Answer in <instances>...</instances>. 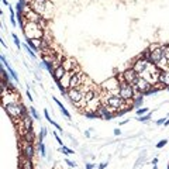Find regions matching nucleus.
Listing matches in <instances>:
<instances>
[{
  "label": "nucleus",
  "mask_w": 169,
  "mask_h": 169,
  "mask_svg": "<svg viewBox=\"0 0 169 169\" xmlns=\"http://www.w3.org/2000/svg\"><path fill=\"white\" fill-rule=\"evenodd\" d=\"M61 151L64 152L65 155H72L73 154V149H71V148H68V146H61Z\"/></svg>",
  "instance_id": "4be33fe9"
},
{
  "label": "nucleus",
  "mask_w": 169,
  "mask_h": 169,
  "mask_svg": "<svg viewBox=\"0 0 169 169\" xmlns=\"http://www.w3.org/2000/svg\"><path fill=\"white\" fill-rule=\"evenodd\" d=\"M149 51H151V56H152V62L155 65H158L161 62V59L164 58V48L159 44H154V45L149 47Z\"/></svg>",
  "instance_id": "6e6552de"
},
{
  "label": "nucleus",
  "mask_w": 169,
  "mask_h": 169,
  "mask_svg": "<svg viewBox=\"0 0 169 169\" xmlns=\"http://www.w3.org/2000/svg\"><path fill=\"white\" fill-rule=\"evenodd\" d=\"M114 134H116V135H120V134H121V131L117 128V130H114Z\"/></svg>",
  "instance_id": "e433bc0d"
},
{
  "label": "nucleus",
  "mask_w": 169,
  "mask_h": 169,
  "mask_svg": "<svg viewBox=\"0 0 169 169\" xmlns=\"http://www.w3.org/2000/svg\"><path fill=\"white\" fill-rule=\"evenodd\" d=\"M151 113H149V111H148V113H146V114H144V116H140V117H138V121H142V123H144V121H148V120L151 119Z\"/></svg>",
  "instance_id": "412c9836"
},
{
  "label": "nucleus",
  "mask_w": 169,
  "mask_h": 169,
  "mask_svg": "<svg viewBox=\"0 0 169 169\" xmlns=\"http://www.w3.org/2000/svg\"><path fill=\"white\" fill-rule=\"evenodd\" d=\"M27 96H28V99H30V100L32 101V96H31V95H30V90H27Z\"/></svg>",
  "instance_id": "58836bf2"
},
{
  "label": "nucleus",
  "mask_w": 169,
  "mask_h": 169,
  "mask_svg": "<svg viewBox=\"0 0 169 169\" xmlns=\"http://www.w3.org/2000/svg\"><path fill=\"white\" fill-rule=\"evenodd\" d=\"M18 168H20V169H34V162H32V159H28V158L20 156V164H18Z\"/></svg>",
  "instance_id": "4468645a"
},
{
  "label": "nucleus",
  "mask_w": 169,
  "mask_h": 169,
  "mask_svg": "<svg viewBox=\"0 0 169 169\" xmlns=\"http://www.w3.org/2000/svg\"><path fill=\"white\" fill-rule=\"evenodd\" d=\"M119 96L121 99H124L125 101H130L134 100V97H135V90H134V87L131 85H128L127 82H124V80H120V87H119Z\"/></svg>",
  "instance_id": "20e7f679"
},
{
  "label": "nucleus",
  "mask_w": 169,
  "mask_h": 169,
  "mask_svg": "<svg viewBox=\"0 0 169 169\" xmlns=\"http://www.w3.org/2000/svg\"><path fill=\"white\" fill-rule=\"evenodd\" d=\"M140 56H141V58H144L145 61H148V62H152V56H151V51H149V48H148L146 51H144Z\"/></svg>",
  "instance_id": "a211bd4d"
},
{
  "label": "nucleus",
  "mask_w": 169,
  "mask_h": 169,
  "mask_svg": "<svg viewBox=\"0 0 169 169\" xmlns=\"http://www.w3.org/2000/svg\"><path fill=\"white\" fill-rule=\"evenodd\" d=\"M100 87H101V90L109 92V93H111L113 96H116V95H119L120 78H117V76H111V78H109L107 80H104V82L101 83Z\"/></svg>",
  "instance_id": "39448f33"
},
{
  "label": "nucleus",
  "mask_w": 169,
  "mask_h": 169,
  "mask_svg": "<svg viewBox=\"0 0 169 169\" xmlns=\"http://www.w3.org/2000/svg\"><path fill=\"white\" fill-rule=\"evenodd\" d=\"M38 146H40V151H41V155L42 156H47V152H45V145L42 142H38Z\"/></svg>",
  "instance_id": "393cba45"
},
{
  "label": "nucleus",
  "mask_w": 169,
  "mask_h": 169,
  "mask_svg": "<svg viewBox=\"0 0 169 169\" xmlns=\"http://www.w3.org/2000/svg\"><path fill=\"white\" fill-rule=\"evenodd\" d=\"M65 164H68L71 168H76V164H75V162H72V161H69V159H65Z\"/></svg>",
  "instance_id": "7c9ffc66"
},
{
  "label": "nucleus",
  "mask_w": 169,
  "mask_h": 169,
  "mask_svg": "<svg viewBox=\"0 0 169 169\" xmlns=\"http://www.w3.org/2000/svg\"><path fill=\"white\" fill-rule=\"evenodd\" d=\"M119 78H120V80H124V82H127L128 85L134 86L135 82L138 80V78H140V75H138L133 68H127L123 73H121V75H120Z\"/></svg>",
  "instance_id": "0eeeda50"
},
{
  "label": "nucleus",
  "mask_w": 169,
  "mask_h": 169,
  "mask_svg": "<svg viewBox=\"0 0 169 169\" xmlns=\"http://www.w3.org/2000/svg\"><path fill=\"white\" fill-rule=\"evenodd\" d=\"M62 66L66 69V72H78V71H80L79 66H78V62H76L75 58H65Z\"/></svg>",
  "instance_id": "f8f14e48"
},
{
  "label": "nucleus",
  "mask_w": 169,
  "mask_h": 169,
  "mask_svg": "<svg viewBox=\"0 0 169 169\" xmlns=\"http://www.w3.org/2000/svg\"><path fill=\"white\" fill-rule=\"evenodd\" d=\"M148 113V109L146 107H142V109H138L137 110V116L140 117V116H144V114H146Z\"/></svg>",
  "instance_id": "b1692460"
},
{
  "label": "nucleus",
  "mask_w": 169,
  "mask_h": 169,
  "mask_svg": "<svg viewBox=\"0 0 169 169\" xmlns=\"http://www.w3.org/2000/svg\"><path fill=\"white\" fill-rule=\"evenodd\" d=\"M86 169H93V165H92V164H86Z\"/></svg>",
  "instance_id": "c9c22d12"
},
{
  "label": "nucleus",
  "mask_w": 169,
  "mask_h": 169,
  "mask_svg": "<svg viewBox=\"0 0 169 169\" xmlns=\"http://www.w3.org/2000/svg\"><path fill=\"white\" fill-rule=\"evenodd\" d=\"M114 114H116V111L111 109L110 106H107V104H101L100 107L97 109V116H99V119L111 120Z\"/></svg>",
  "instance_id": "1a4fd4ad"
},
{
  "label": "nucleus",
  "mask_w": 169,
  "mask_h": 169,
  "mask_svg": "<svg viewBox=\"0 0 169 169\" xmlns=\"http://www.w3.org/2000/svg\"><path fill=\"white\" fill-rule=\"evenodd\" d=\"M21 140L26 142H30V144H34V141H35V135H34V131H28L26 135H23L21 137Z\"/></svg>",
  "instance_id": "f3484780"
},
{
  "label": "nucleus",
  "mask_w": 169,
  "mask_h": 169,
  "mask_svg": "<svg viewBox=\"0 0 169 169\" xmlns=\"http://www.w3.org/2000/svg\"><path fill=\"white\" fill-rule=\"evenodd\" d=\"M133 87H134V90H135V93H140V95H148V93H149V90H151L152 85L148 82L145 78L140 76V78H138V80L135 82V85H134Z\"/></svg>",
  "instance_id": "423d86ee"
},
{
  "label": "nucleus",
  "mask_w": 169,
  "mask_h": 169,
  "mask_svg": "<svg viewBox=\"0 0 169 169\" xmlns=\"http://www.w3.org/2000/svg\"><path fill=\"white\" fill-rule=\"evenodd\" d=\"M54 137H55V140L58 141V144H59L61 146H64V141H62V140H61V138H59V135H58V134L55 133V134H54Z\"/></svg>",
  "instance_id": "c85d7f7f"
},
{
  "label": "nucleus",
  "mask_w": 169,
  "mask_h": 169,
  "mask_svg": "<svg viewBox=\"0 0 169 169\" xmlns=\"http://www.w3.org/2000/svg\"><path fill=\"white\" fill-rule=\"evenodd\" d=\"M158 83H161V85H164V87H168L169 86V71L166 69V71H161L159 73V78H158Z\"/></svg>",
  "instance_id": "2eb2a0df"
},
{
  "label": "nucleus",
  "mask_w": 169,
  "mask_h": 169,
  "mask_svg": "<svg viewBox=\"0 0 169 169\" xmlns=\"http://www.w3.org/2000/svg\"><path fill=\"white\" fill-rule=\"evenodd\" d=\"M148 65H149V62H148V61H145L144 58H141V56L138 55L137 58L133 61V65H131V68H133L134 71L138 73V75H141V73L144 72L146 68H148Z\"/></svg>",
  "instance_id": "9d476101"
},
{
  "label": "nucleus",
  "mask_w": 169,
  "mask_h": 169,
  "mask_svg": "<svg viewBox=\"0 0 169 169\" xmlns=\"http://www.w3.org/2000/svg\"><path fill=\"white\" fill-rule=\"evenodd\" d=\"M0 58H2V62H3V65H5L6 62H7V61H6V58H5V55H2V56H0Z\"/></svg>",
  "instance_id": "72a5a7b5"
},
{
  "label": "nucleus",
  "mask_w": 169,
  "mask_h": 169,
  "mask_svg": "<svg viewBox=\"0 0 169 169\" xmlns=\"http://www.w3.org/2000/svg\"><path fill=\"white\" fill-rule=\"evenodd\" d=\"M13 40H14V44H16V45H17V48H20V40H18V37L16 35V34H13Z\"/></svg>",
  "instance_id": "cd10ccee"
},
{
  "label": "nucleus",
  "mask_w": 169,
  "mask_h": 169,
  "mask_svg": "<svg viewBox=\"0 0 169 169\" xmlns=\"http://www.w3.org/2000/svg\"><path fill=\"white\" fill-rule=\"evenodd\" d=\"M165 121H166V119H161L156 121V125H161V124H165Z\"/></svg>",
  "instance_id": "473e14b6"
},
{
  "label": "nucleus",
  "mask_w": 169,
  "mask_h": 169,
  "mask_svg": "<svg viewBox=\"0 0 169 169\" xmlns=\"http://www.w3.org/2000/svg\"><path fill=\"white\" fill-rule=\"evenodd\" d=\"M166 144H168V140H162V141H159L156 144V148H162V146H165Z\"/></svg>",
  "instance_id": "bb28decb"
},
{
  "label": "nucleus",
  "mask_w": 169,
  "mask_h": 169,
  "mask_svg": "<svg viewBox=\"0 0 169 169\" xmlns=\"http://www.w3.org/2000/svg\"><path fill=\"white\" fill-rule=\"evenodd\" d=\"M26 40H35V38H44V28L37 23H30L28 21L27 26L23 28Z\"/></svg>",
  "instance_id": "7ed1b4c3"
},
{
  "label": "nucleus",
  "mask_w": 169,
  "mask_h": 169,
  "mask_svg": "<svg viewBox=\"0 0 169 169\" xmlns=\"http://www.w3.org/2000/svg\"><path fill=\"white\" fill-rule=\"evenodd\" d=\"M106 166H107V162H103V164L100 165V169H104Z\"/></svg>",
  "instance_id": "f704fd0d"
},
{
  "label": "nucleus",
  "mask_w": 169,
  "mask_h": 169,
  "mask_svg": "<svg viewBox=\"0 0 169 169\" xmlns=\"http://www.w3.org/2000/svg\"><path fill=\"white\" fill-rule=\"evenodd\" d=\"M165 125H166V127L169 125V120H166V121H165Z\"/></svg>",
  "instance_id": "a19ab883"
},
{
  "label": "nucleus",
  "mask_w": 169,
  "mask_h": 169,
  "mask_svg": "<svg viewBox=\"0 0 169 169\" xmlns=\"http://www.w3.org/2000/svg\"><path fill=\"white\" fill-rule=\"evenodd\" d=\"M21 141H23V140H21ZM20 152H21V156L28 158V159H32L34 155H35V148H34V145L30 144V142L23 141V146H20Z\"/></svg>",
  "instance_id": "9b49d317"
},
{
  "label": "nucleus",
  "mask_w": 169,
  "mask_h": 169,
  "mask_svg": "<svg viewBox=\"0 0 169 169\" xmlns=\"http://www.w3.org/2000/svg\"><path fill=\"white\" fill-rule=\"evenodd\" d=\"M30 2V7L34 11L42 16V17L48 20L52 16V3L50 0H28Z\"/></svg>",
  "instance_id": "f03ea898"
},
{
  "label": "nucleus",
  "mask_w": 169,
  "mask_h": 169,
  "mask_svg": "<svg viewBox=\"0 0 169 169\" xmlns=\"http://www.w3.org/2000/svg\"><path fill=\"white\" fill-rule=\"evenodd\" d=\"M44 116H45V119L48 120V123H50L51 120H52V119L50 117V113H48V110H44Z\"/></svg>",
  "instance_id": "2f4dec72"
},
{
  "label": "nucleus",
  "mask_w": 169,
  "mask_h": 169,
  "mask_svg": "<svg viewBox=\"0 0 169 169\" xmlns=\"http://www.w3.org/2000/svg\"><path fill=\"white\" fill-rule=\"evenodd\" d=\"M61 111H62V114H64L66 119H71V113H69L68 110L65 109V106H64V107H61Z\"/></svg>",
  "instance_id": "a878e982"
},
{
  "label": "nucleus",
  "mask_w": 169,
  "mask_h": 169,
  "mask_svg": "<svg viewBox=\"0 0 169 169\" xmlns=\"http://www.w3.org/2000/svg\"><path fill=\"white\" fill-rule=\"evenodd\" d=\"M100 106H101L100 96H96L95 99H92V100L86 104V113H89V111H97V109H99Z\"/></svg>",
  "instance_id": "ddd939ff"
},
{
  "label": "nucleus",
  "mask_w": 169,
  "mask_h": 169,
  "mask_svg": "<svg viewBox=\"0 0 169 169\" xmlns=\"http://www.w3.org/2000/svg\"><path fill=\"white\" fill-rule=\"evenodd\" d=\"M154 169H158V168H156V165H154Z\"/></svg>",
  "instance_id": "79ce46f5"
},
{
  "label": "nucleus",
  "mask_w": 169,
  "mask_h": 169,
  "mask_svg": "<svg viewBox=\"0 0 169 169\" xmlns=\"http://www.w3.org/2000/svg\"><path fill=\"white\" fill-rule=\"evenodd\" d=\"M158 164V158H154V159H152V165H156Z\"/></svg>",
  "instance_id": "4c0bfd02"
},
{
  "label": "nucleus",
  "mask_w": 169,
  "mask_h": 169,
  "mask_svg": "<svg viewBox=\"0 0 169 169\" xmlns=\"http://www.w3.org/2000/svg\"><path fill=\"white\" fill-rule=\"evenodd\" d=\"M65 73H66V69L64 68V66H62V65H61L59 68H56L54 71V72H52V78L55 79V82H59L61 79L64 78V75Z\"/></svg>",
  "instance_id": "dca6fc26"
},
{
  "label": "nucleus",
  "mask_w": 169,
  "mask_h": 169,
  "mask_svg": "<svg viewBox=\"0 0 169 169\" xmlns=\"http://www.w3.org/2000/svg\"><path fill=\"white\" fill-rule=\"evenodd\" d=\"M10 23H11V26H13V27H16V26H17V21H16V16H10Z\"/></svg>",
  "instance_id": "c756f323"
},
{
  "label": "nucleus",
  "mask_w": 169,
  "mask_h": 169,
  "mask_svg": "<svg viewBox=\"0 0 169 169\" xmlns=\"http://www.w3.org/2000/svg\"><path fill=\"white\" fill-rule=\"evenodd\" d=\"M2 3H3V5H5V6H10V5H9V2H7V0H2Z\"/></svg>",
  "instance_id": "ea45409f"
},
{
  "label": "nucleus",
  "mask_w": 169,
  "mask_h": 169,
  "mask_svg": "<svg viewBox=\"0 0 169 169\" xmlns=\"http://www.w3.org/2000/svg\"><path fill=\"white\" fill-rule=\"evenodd\" d=\"M5 65H6V68H7V71H9V73H10V75H11V78H13L14 80H18V78H17V73H16V72H14V71H13V69L10 68V65L7 64V62H6Z\"/></svg>",
  "instance_id": "aec40b11"
},
{
  "label": "nucleus",
  "mask_w": 169,
  "mask_h": 169,
  "mask_svg": "<svg viewBox=\"0 0 169 169\" xmlns=\"http://www.w3.org/2000/svg\"><path fill=\"white\" fill-rule=\"evenodd\" d=\"M30 113H31V116H32V119H37V120H40V116H38V113H37V110H35V107H30Z\"/></svg>",
  "instance_id": "5701e85b"
},
{
  "label": "nucleus",
  "mask_w": 169,
  "mask_h": 169,
  "mask_svg": "<svg viewBox=\"0 0 169 169\" xmlns=\"http://www.w3.org/2000/svg\"><path fill=\"white\" fill-rule=\"evenodd\" d=\"M23 47H24V50H26V51H27V52H28V54L31 55V58H34V59H35V58H37V55L34 54V50H32L31 47L28 45V44H24Z\"/></svg>",
  "instance_id": "6ab92c4d"
},
{
  "label": "nucleus",
  "mask_w": 169,
  "mask_h": 169,
  "mask_svg": "<svg viewBox=\"0 0 169 169\" xmlns=\"http://www.w3.org/2000/svg\"><path fill=\"white\" fill-rule=\"evenodd\" d=\"M3 109L6 110V113L9 116L10 119L13 120V121H20V120L23 119L24 116L28 114L27 109H26V106L23 103H20V101H16V103H10V104H6L3 106Z\"/></svg>",
  "instance_id": "f257e3e1"
}]
</instances>
